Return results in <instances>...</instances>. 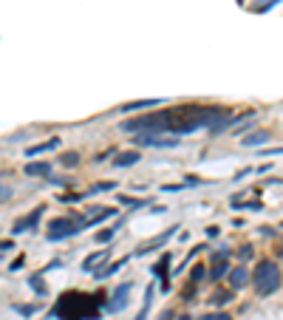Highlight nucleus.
Returning a JSON list of instances; mask_svg holds the SVG:
<instances>
[{
	"label": "nucleus",
	"instance_id": "17",
	"mask_svg": "<svg viewBox=\"0 0 283 320\" xmlns=\"http://www.w3.org/2000/svg\"><path fill=\"white\" fill-rule=\"evenodd\" d=\"M29 286H32L34 292L40 295V298H46V295H49V286H46V281H43V275H32V278H29Z\"/></svg>",
	"mask_w": 283,
	"mask_h": 320
},
{
	"label": "nucleus",
	"instance_id": "1",
	"mask_svg": "<svg viewBox=\"0 0 283 320\" xmlns=\"http://www.w3.org/2000/svg\"><path fill=\"white\" fill-rule=\"evenodd\" d=\"M230 119L224 108H210V105H179L170 111H159V114H148V117H136L122 122L125 131L133 134H193L199 128H210L216 131L218 125Z\"/></svg>",
	"mask_w": 283,
	"mask_h": 320
},
{
	"label": "nucleus",
	"instance_id": "25",
	"mask_svg": "<svg viewBox=\"0 0 283 320\" xmlns=\"http://www.w3.org/2000/svg\"><path fill=\"white\" fill-rule=\"evenodd\" d=\"M201 278H204V267H201V264H196V267L190 269V284L196 286V284H199Z\"/></svg>",
	"mask_w": 283,
	"mask_h": 320
},
{
	"label": "nucleus",
	"instance_id": "3",
	"mask_svg": "<svg viewBox=\"0 0 283 320\" xmlns=\"http://www.w3.org/2000/svg\"><path fill=\"white\" fill-rule=\"evenodd\" d=\"M281 267L275 264V261H261L258 267H255V275H252V284H255V292L261 295V298H269V295H275L278 289H281Z\"/></svg>",
	"mask_w": 283,
	"mask_h": 320
},
{
	"label": "nucleus",
	"instance_id": "29",
	"mask_svg": "<svg viewBox=\"0 0 283 320\" xmlns=\"http://www.w3.org/2000/svg\"><path fill=\"white\" fill-rule=\"evenodd\" d=\"M281 153H283V148H269L266 156H281Z\"/></svg>",
	"mask_w": 283,
	"mask_h": 320
},
{
	"label": "nucleus",
	"instance_id": "2",
	"mask_svg": "<svg viewBox=\"0 0 283 320\" xmlns=\"http://www.w3.org/2000/svg\"><path fill=\"white\" fill-rule=\"evenodd\" d=\"M105 295H85V292H66L60 298V303L54 309V318L63 320H97L100 318V306H108L102 301Z\"/></svg>",
	"mask_w": 283,
	"mask_h": 320
},
{
	"label": "nucleus",
	"instance_id": "24",
	"mask_svg": "<svg viewBox=\"0 0 283 320\" xmlns=\"http://www.w3.org/2000/svg\"><path fill=\"white\" fill-rule=\"evenodd\" d=\"M12 309H15L17 315H23V318H32L34 312H40V306H23V303H15Z\"/></svg>",
	"mask_w": 283,
	"mask_h": 320
},
{
	"label": "nucleus",
	"instance_id": "18",
	"mask_svg": "<svg viewBox=\"0 0 283 320\" xmlns=\"http://www.w3.org/2000/svg\"><path fill=\"white\" fill-rule=\"evenodd\" d=\"M119 202L125 204V207H133V210H142V207H148V202H145V199H133V196H125V193L119 196Z\"/></svg>",
	"mask_w": 283,
	"mask_h": 320
},
{
	"label": "nucleus",
	"instance_id": "30",
	"mask_svg": "<svg viewBox=\"0 0 283 320\" xmlns=\"http://www.w3.org/2000/svg\"><path fill=\"white\" fill-rule=\"evenodd\" d=\"M179 320H193V318H190V315H182V318H179Z\"/></svg>",
	"mask_w": 283,
	"mask_h": 320
},
{
	"label": "nucleus",
	"instance_id": "11",
	"mask_svg": "<svg viewBox=\"0 0 283 320\" xmlns=\"http://www.w3.org/2000/svg\"><path fill=\"white\" fill-rule=\"evenodd\" d=\"M247 281H250L247 267H233V269H230V286H233V289H241Z\"/></svg>",
	"mask_w": 283,
	"mask_h": 320
},
{
	"label": "nucleus",
	"instance_id": "13",
	"mask_svg": "<svg viewBox=\"0 0 283 320\" xmlns=\"http://www.w3.org/2000/svg\"><path fill=\"white\" fill-rule=\"evenodd\" d=\"M139 159H142L139 151H125V153H119V156H117V162H114V165H117V168H131V165H136Z\"/></svg>",
	"mask_w": 283,
	"mask_h": 320
},
{
	"label": "nucleus",
	"instance_id": "22",
	"mask_svg": "<svg viewBox=\"0 0 283 320\" xmlns=\"http://www.w3.org/2000/svg\"><path fill=\"white\" fill-rule=\"evenodd\" d=\"M117 230H119V224H114V227H108V230H102V233H97V241H100V244H108L111 238L117 236Z\"/></svg>",
	"mask_w": 283,
	"mask_h": 320
},
{
	"label": "nucleus",
	"instance_id": "27",
	"mask_svg": "<svg viewBox=\"0 0 283 320\" xmlns=\"http://www.w3.org/2000/svg\"><path fill=\"white\" fill-rule=\"evenodd\" d=\"M199 320H233V318L224 315V312H216V315H204V318H199Z\"/></svg>",
	"mask_w": 283,
	"mask_h": 320
},
{
	"label": "nucleus",
	"instance_id": "12",
	"mask_svg": "<svg viewBox=\"0 0 283 320\" xmlns=\"http://www.w3.org/2000/svg\"><path fill=\"white\" fill-rule=\"evenodd\" d=\"M167 264H170V253H165V255H162V261L153 267V275H156V278H162V289H170V281H167V275H165Z\"/></svg>",
	"mask_w": 283,
	"mask_h": 320
},
{
	"label": "nucleus",
	"instance_id": "10",
	"mask_svg": "<svg viewBox=\"0 0 283 320\" xmlns=\"http://www.w3.org/2000/svg\"><path fill=\"white\" fill-rule=\"evenodd\" d=\"M60 148V139L54 136V139H49V142H40V145H32V148H26V156H40V153H49V151H57Z\"/></svg>",
	"mask_w": 283,
	"mask_h": 320
},
{
	"label": "nucleus",
	"instance_id": "9",
	"mask_svg": "<svg viewBox=\"0 0 283 320\" xmlns=\"http://www.w3.org/2000/svg\"><path fill=\"white\" fill-rule=\"evenodd\" d=\"M176 230H179V227H170V230H167V233H162L159 238H153V241H148V244H142V247L136 250V255H148L150 250H156V247H162V244H165L167 238H170L173 233H176Z\"/></svg>",
	"mask_w": 283,
	"mask_h": 320
},
{
	"label": "nucleus",
	"instance_id": "28",
	"mask_svg": "<svg viewBox=\"0 0 283 320\" xmlns=\"http://www.w3.org/2000/svg\"><path fill=\"white\" fill-rule=\"evenodd\" d=\"M15 250V241H3V253H12Z\"/></svg>",
	"mask_w": 283,
	"mask_h": 320
},
{
	"label": "nucleus",
	"instance_id": "26",
	"mask_svg": "<svg viewBox=\"0 0 283 320\" xmlns=\"http://www.w3.org/2000/svg\"><path fill=\"white\" fill-rule=\"evenodd\" d=\"M238 258H241V261H250V258H252V247H250V244H244V247L238 250Z\"/></svg>",
	"mask_w": 283,
	"mask_h": 320
},
{
	"label": "nucleus",
	"instance_id": "20",
	"mask_svg": "<svg viewBox=\"0 0 283 320\" xmlns=\"http://www.w3.org/2000/svg\"><path fill=\"white\" fill-rule=\"evenodd\" d=\"M230 301H233L230 292H213V298H210V303L213 306H224V303H230Z\"/></svg>",
	"mask_w": 283,
	"mask_h": 320
},
{
	"label": "nucleus",
	"instance_id": "15",
	"mask_svg": "<svg viewBox=\"0 0 283 320\" xmlns=\"http://www.w3.org/2000/svg\"><path fill=\"white\" fill-rule=\"evenodd\" d=\"M108 258H111V253H94V255H88V258L83 261V269L85 272H94V267H97L100 261H108Z\"/></svg>",
	"mask_w": 283,
	"mask_h": 320
},
{
	"label": "nucleus",
	"instance_id": "8",
	"mask_svg": "<svg viewBox=\"0 0 283 320\" xmlns=\"http://www.w3.org/2000/svg\"><path fill=\"white\" fill-rule=\"evenodd\" d=\"M136 145H148V148H173V145H179V139H162L159 134H139L133 139Z\"/></svg>",
	"mask_w": 283,
	"mask_h": 320
},
{
	"label": "nucleus",
	"instance_id": "6",
	"mask_svg": "<svg viewBox=\"0 0 283 320\" xmlns=\"http://www.w3.org/2000/svg\"><path fill=\"white\" fill-rule=\"evenodd\" d=\"M131 289H133V284L128 281V284H119L117 289H114V295H111V301H108V312H122L125 306H128V295H131Z\"/></svg>",
	"mask_w": 283,
	"mask_h": 320
},
{
	"label": "nucleus",
	"instance_id": "5",
	"mask_svg": "<svg viewBox=\"0 0 283 320\" xmlns=\"http://www.w3.org/2000/svg\"><path fill=\"white\" fill-rule=\"evenodd\" d=\"M230 253L227 250H218V253H213V267H210V278L213 281H221L224 275H230Z\"/></svg>",
	"mask_w": 283,
	"mask_h": 320
},
{
	"label": "nucleus",
	"instance_id": "16",
	"mask_svg": "<svg viewBox=\"0 0 283 320\" xmlns=\"http://www.w3.org/2000/svg\"><path fill=\"white\" fill-rule=\"evenodd\" d=\"M153 105H162L159 100H136V102H128L122 111L125 114H131V111H142V108H153Z\"/></svg>",
	"mask_w": 283,
	"mask_h": 320
},
{
	"label": "nucleus",
	"instance_id": "19",
	"mask_svg": "<svg viewBox=\"0 0 283 320\" xmlns=\"http://www.w3.org/2000/svg\"><path fill=\"white\" fill-rule=\"evenodd\" d=\"M266 139H269V134H264V131H261V134H250L247 139H244V145H247V148H255V145H264Z\"/></svg>",
	"mask_w": 283,
	"mask_h": 320
},
{
	"label": "nucleus",
	"instance_id": "21",
	"mask_svg": "<svg viewBox=\"0 0 283 320\" xmlns=\"http://www.w3.org/2000/svg\"><path fill=\"white\" fill-rule=\"evenodd\" d=\"M117 187V182H100V185H94L91 190H88V196H97V193H108V190H114Z\"/></svg>",
	"mask_w": 283,
	"mask_h": 320
},
{
	"label": "nucleus",
	"instance_id": "7",
	"mask_svg": "<svg viewBox=\"0 0 283 320\" xmlns=\"http://www.w3.org/2000/svg\"><path fill=\"white\" fill-rule=\"evenodd\" d=\"M46 213V207H34L29 216H23V219L15 221V227H12V233H26V230H37V221H40V216Z\"/></svg>",
	"mask_w": 283,
	"mask_h": 320
},
{
	"label": "nucleus",
	"instance_id": "14",
	"mask_svg": "<svg viewBox=\"0 0 283 320\" xmlns=\"http://www.w3.org/2000/svg\"><path fill=\"white\" fill-rule=\"evenodd\" d=\"M26 173H29V176H51V165L49 162H29V165H26Z\"/></svg>",
	"mask_w": 283,
	"mask_h": 320
},
{
	"label": "nucleus",
	"instance_id": "4",
	"mask_svg": "<svg viewBox=\"0 0 283 320\" xmlns=\"http://www.w3.org/2000/svg\"><path fill=\"white\" fill-rule=\"evenodd\" d=\"M83 233V219L77 221L74 216H66V219H54L49 227V241H63V238H71Z\"/></svg>",
	"mask_w": 283,
	"mask_h": 320
},
{
	"label": "nucleus",
	"instance_id": "23",
	"mask_svg": "<svg viewBox=\"0 0 283 320\" xmlns=\"http://www.w3.org/2000/svg\"><path fill=\"white\" fill-rule=\"evenodd\" d=\"M60 162L66 165V168H74V165H80V153H74V151H68L60 156Z\"/></svg>",
	"mask_w": 283,
	"mask_h": 320
}]
</instances>
